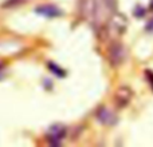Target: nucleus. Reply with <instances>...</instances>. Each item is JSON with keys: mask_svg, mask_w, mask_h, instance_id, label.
<instances>
[{"mask_svg": "<svg viewBox=\"0 0 153 147\" xmlns=\"http://www.w3.org/2000/svg\"><path fill=\"white\" fill-rule=\"evenodd\" d=\"M146 76H148V78H149V79H151V80H152V82H151V84L153 86V74H152L151 71H149V70H148V71H146Z\"/></svg>", "mask_w": 153, "mask_h": 147, "instance_id": "8", "label": "nucleus"}, {"mask_svg": "<svg viewBox=\"0 0 153 147\" xmlns=\"http://www.w3.org/2000/svg\"><path fill=\"white\" fill-rule=\"evenodd\" d=\"M103 1H105V5L109 8V10H111V11L116 10V7H117V0H103Z\"/></svg>", "mask_w": 153, "mask_h": 147, "instance_id": "7", "label": "nucleus"}, {"mask_svg": "<svg viewBox=\"0 0 153 147\" xmlns=\"http://www.w3.org/2000/svg\"><path fill=\"white\" fill-rule=\"evenodd\" d=\"M97 118H98V121H100L102 124H105V126H113V124H116L117 121H118L117 115L108 107L101 108V110L97 112Z\"/></svg>", "mask_w": 153, "mask_h": 147, "instance_id": "5", "label": "nucleus"}, {"mask_svg": "<svg viewBox=\"0 0 153 147\" xmlns=\"http://www.w3.org/2000/svg\"><path fill=\"white\" fill-rule=\"evenodd\" d=\"M36 12L48 19L56 18V16L61 15V11H59V8L56 5H40V7L36 8Z\"/></svg>", "mask_w": 153, "mask_h": 147, "instance_id": "6", "label": "nucleus"}, {"mask_svg": "<svg viewBox=\"0 0 153 147\" xmlns=\"http://www.w3.org/2000/svg\"><path fill=\"white\" fill-rule=\"evenodd\" d=\"M151 7H152V10H153V0H152V3H151Z\"/></svg>", "mask_w": 153, "mask_h": 147, "instance_id": "9", "label": "nucleus"}, {"mask_svg": "<svg viewBox=\"0 0 153 147\" xmlns=\"http://www.w3.org/2000/svg\"><path fill=\"white\" fill-rule=\"evenodd\" d=\"M126 27H128L126 18L124 15H121V13H114L108 23V32L118 36V35L124 34L126 31Z\"/></svg>", "mask_w": 153, "mask_h": 147, "instance_id": "1", "label": "nucleus"}, {"mask_svg": "<svg viewBox=\"0 0 153 147\" xmlns=\"http://www.w3.org/2000/svg\"><path fill=\"white\" fill-rule=\"evenodd\" d=\"M79 10H81L82 18L91 21L98 15V1L97 0H81Z\"/></svg>", "mask_w": 153, "mask_h": 147, "instance_id": "3", "label": "nucleus"}, {"mask_svg": "<svg viewBox=\"0 0 153 147\" xmlns=\"http://www.w3.org/2000/svg\"><path fill=\"white\" fill-rule=\"evenodd\" d=\"M133 98V91L130 87L128 86H122L120 88L116 90V94H114V102L118 107H125L130 103Z\"/></svg>", "mask_w": 153, "mask_h": 147, "instance_id": "4", "label": "nucleus"}, {"mask_svg": "<svg viewBox=\"0 0 153 147\" xmlns=\"http://www.w3.org/2000/svg\"><path fill=\"white\" fill-rule=\"evenodd\" d=\"M109 62L113 67H118L124 63L125 56H126V51H125V47L121 44V43H113L109 48Z\"/></svg>", "mask_w": 153, "mask_h": 147, "instance_id": "2", "label": "nucleus"}]
</instances>
